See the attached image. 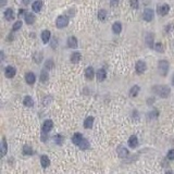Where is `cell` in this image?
I'll return each instance as SVG.
<instances>
[{
	"instance_id": "6da1fadb",
	"label": "cell",
	"mask_w": 174,
	"mask_h": 174,
	"mask_svg": "<svg viewBox=\"0 0 174 174\" xmlns=\"http://www.w3.org/2000/svg\"><path fill=\"white\" fill-rule=\"evenodd\" d=\"M153 93L156 95H158L161 98H166L169 97L170 93H171V89H170L169 86H165V85H158V86H155L153 88Z\"/></svg>"
},
{
	"instance_id": "7a4b0ae2",
	"label": "cell",
	"mask_w": 174,
	"mask_h": 174,
	"mask_svg": "<svg viewBox=\"0 0 174 174\" xmlns=\"http://www.w3.org/2000/svg\"><path fill=\"white\" fill-rule=\"evenodd\" d=\"M169 62L165 61V60H160L159 63H158V70H159V73L160 75L165 76L169 72Z\"/></svg>"
},
{
	"instance_id": "3957f363",
	"label": "cell",
	"mask_w": 174,
	"mask_h": 174,
	"mask_svg": "<svg viewBox=\"0 0 174 174\" xmlns=\"http://www.w3.org/2000/svg\"><path fill=\"white\" fill-rule=\"evenodd\" d=\"M69 24V19L65 15H60L58 17L57 21H56V25L58 28H63V27H67Z\"/></svg>"
},
{
	"instance_id": "277c9868",
	"label": "cell",
	"mask_w": 174,
	"mask_h": 174,
	"mask_svg": "<svg viewBox=\"0 0 174 174\" xmlns=\"http://www.w3.org/2000/svg\"><path fill=\"white\" fill-rule=\"evenodd\" d=\"M146 69H147V65H146V63L144 62V61H137L136 62L135 70H136V72L138 74H143L144 72L146 71Z\"/></svg>"
},
{
	"instance_id": "5b68a950",
	"label": "cell",
	"mask_w": 174,
	"mask_h": 174,
	"mask_svg": "<svg viewBox=\"0 0 174 174\" xmlns=\"http://www.w3.org/2000/svg\"><path fill=\"white\" fill-rule=\"evenodd\" d=\"M153 15H155V14H153V10L152 9H146L143 13V18L146 22H150V21L153 20Z\"/></svg>"
},
{
	"instance_id": "8992f818",
	"label": "cell",
	"mask_w": 174,
	"mask_h": 174,
	"mask_svg": "<svg viewBox=\"0 0 174 174\" xmlns=\"http://www.w3.org/2000/svg\"><path fill=\"white\" fill-rule=\"evenodd\" d=\"M52 126H54V122L51 120H47L44 122V124H43V132H45V133H48L50 132L51 129H52Z\"/></svg>"
},
{
	"instance_id": "52a82bcc",
	"label": "cell",
	"mask_w": 174,
	"mask_h": 174,
	"mask_svg": "<svg viewBox=\"0 0 174 174\" xmlns=\"http://www.w3.org/2000/svg\"><path fill=\"white\" fill-rule=\"evenodd\" d=\"M15 73H17V70L14 69L13 67H7L5 70V74L6 76L8 77V78H12V77H14V75H15Z\"/></svg>"
},
{
	"instance_id": "ba28073f",
	"label": "cell",
	"mask_w": 174,
	"mask_h": 174,
	"mask_svg": "<svg viewBox=\"0 0 174 174\" xmlns=\"http://www.w3.org/2000/svg\"><path fill=\"white\" fill-rule=\"evenodd\" d=\"M169 11H170V6L166 5V3H164V5H162L161 7L158 8V12H159V14H161L162 17L166 15V14L169 13Z\"/></svg>"
},
{
	"instance_id": "9c48e42d",
	"label": "cell",
	"mask_w": 174,
	"mask_h": 174,
	"mask_svg": "<svg viewBox=\"0 0 174 174\" xmlns=\"http://www.w3.org/2000/svg\"><path fill=\"white\" fill-rule=\"evenodd\" d=\"M25 80H26L27 84H34L36 80V76L35 74L33 73V72H28V73H26V75H25Z\"/></svg>"
},
{
	"instance_id": "30bf717a",
	"label": "cell",
	"mask_w": 174,
	"mask_h": 174,
	"mask_svg": "<svg viewBox=\"0 0 174 174\" xmlns=\"http://www.w3.org/2000/svg\"><path fill=\"white\" fill-rule=\"evenodd\" d=\"M116 152H118V155H119V157H120V158H126V157L129 156V150H127V149H126L125 147H123V146L118 147V150H116Z\"/></svg>"
},
{
	"instance_id": "8fae6325",
	"label": "cell",
	"mask_w": 174,
	"mask_h": 174,
	"mask_svg": "<svg viewBox=\"0 0 174 174\" xmlns=\"http://www.w3.org/2000/svg\"><path fill=\"white\" fill-rule=\"evenodd\" d=\"M85 76H86V78L87 80H93L95 76V71L94 69L91 67H88L86 70H85Z\"/></svg>"
},
{
	"instance_id": "7c38bea8",
	"label": "cell",
	"mask_w": 174,
	"mask_h": 174,
	"mask_svg": "<svg viewBox=\"0 0 174 174\" xmlns=\"http://www.w3.org/2000/svg\"><path fill=\"white\" fill-rule=\"evenodd\" d=\"M146 44L149 48H155V44H153V35L151 33H148L146 36Z\"/></svg>"
},
{
	"instance_id": "4fadbf2b",
	"label": "cell",
	"mask_w": 174,
	"mask_h": 174,
	"mask_svg": "<svg viewBox=\"0 0 174 174\" xmlns=\"http://www.w3.org/2000/svg\"><path fill=\"white\" fill-rule=\"evenodd\" d=\"M67 46L70 48H76L77 47V39H76V37H74V36L69 37L67 38Z\"/></svg>"
},
{
	"instance_id": "5bb4252c",
	"label": "cell",
	"mask_w": 174,
	"mask_h": 174,
	"mask_svg": "<svg viewBox=\"0 0 174 174\" xmlns=\"http://www.w3.org/2000/svg\"><path fill=\"white\" fill-rule=\"evenodd\" d=\"M106 76H107V73H106V71H105L103 69L98 70L97 73H96V77H97V80H98L99 82H102V80L106 78Z\"/></svg>"
},
{
	"instance_id": "9a60e30c",
	"label": "cell",
	"mask_w": 174,
	"mask_h": 174,
	"mask_svg": "<svg viewBox=\"0 0 174 174\" xmlns=\"http://www.w3.org/2000/svg\"><path fill=\"white\" fill-rule=\"evenodd\" d=\"M32 8H33V10L35 12H39L40 10H41V8H43V1L41 0H36L35 2H33Z\"/></svg>"
},
{
	"instance_id": "2e32d148",
	"label": "cell",
	"mask_w": 174,
	"mask_h": 174,
	"mask_svg": "<svg viewBox=\"0 0 174 174\" xmlns=\"http://www.w3.org/2000/svg\"><path fill=\"white\" fill-rule=\"evenodd\" d=\"M3 17L7 21H11V20H13L14 18V13H13V10L12 9H7L5 11V13H3Z\"/></svg>"
},
{
	"instance_id": "e0dca14e",
	"label": "cell",
	"mask_w": 174,
	"mask_h": 174,
	"mask_svg": "<svg viewBox=\"0 0 174 174\" xmlns=\"http://www.w3.org/2000/svg\"><path fill=\"white\" fill-rule=\"evenodd\" d=\"M129 145L131 148H135L137 145H138V139H137V137H136L135 135L131 136L129 138Z\"/></svg>"
},
{
	"instance_id": "ac0fdd59",
	"label": "cell",
	"mask_w": 174,
	"mask_h": 174,
	"mask_svg": "<svg viewBox=\"0 0 174 174\" xmlns=\"http://www.w3.org/2000/svg\"><path fill=\"white\" fill-rule=\"evenodd\" d=\"M50 37H51V34H50L49 31H44L41 33V40H43L44 44H47L49 41Z\"/></svg>"
},
{
	"instance_id": "d6986e66",
	"label": "cell",
	"mask_w": 174,
	"mask_h": 174,
	"mask_svg": "<svg viewBox=\"0 0 174 174\" xmlns=\"http://www.w3.org/2000/svg\"><path fill=\"white\" fill-rule=\"evenodd\" d=\"M83 136H82V134H80V133H76V134H74V136H73V138H72V142L75 144V145H80V143H82V140H83Z\"/></svg>"
},
{
	"instance_id": "ffe728a7",
	"label": "cell",
	"mask_w": 174,
	"mask_h": 174,
	"mask_svg": "<svg viewBox=\"0 0 174 174\" xmlns=\"http://www.w3.org/2000/svg\"><path fill=\"white\" fill-rule=\"evenodd\" d=\"M82 59V54L80 52H73L71 56V62L72 63H78Z\"/></svg>"
},
{
	"instance_id": "44dd1931",
	"label": "cell",
	"mask_w": 174,
	"mask_h": 174,
	"mask_svg": "<svg viewBox=\"0 0 174 174\" xmlns=\"http://www.w3.org/2000/svg\"><path fill=\"white\" fill-rule=\"evenodd\" d=\"M35 20H36L35 15L33 13L25 14V23H26V24H30V25H31V24H33V23L35 22Z\"/></svg>"
},
{
	"instance_id": "7402d4cb",
	"label": "cell",
	"mask_w": 174,
	"mask_h": 174,
	"mask_svg": "<svg viewBox=\"0 0 174 174\" xmlns=\"http://www.w3.org/2000/svg\"><path fill=\"white\" fill-rule=\"evenodd\" d=\"M94 124V118L93 116H88L86 120L84 121V126L85 129H91Z\"/></svg>"
},
{
	"instance_id": "603a6c76",
	"label": "cell",
	"mask_w": 174,
	"mask_h": 174,
	"mask_svg": "<svg viewBox=\"0 0 174 174\" xmlns=\"http://www.w3.org/2000/svg\"><path fill=\"white\" fill-rule=\"evenodd\" d=\"M23 103L26 107H33L34 106V100H33V98H32L31 96H26V97H24V99H23Z\"/></svg>"
},
{
	"instance_id": "cb8c5ba5",
	"label": "cell",
	"mask_w": 174,
	"mask_h": 174,
	"mask_svg": "<svg viewBox=\"0 0 174 174\" xmlns=\"http://www.w3.org/2000/svg\"><path fill=\"white\" fill-rule=\"evenodd\" d=\"M112 31L114 34H120L122 32V25H121L120 22H116L113 25H112Z\"/></svg>"
},
{
	"instance_id": "d4e9b609",
	"label": "cell",
	"mask_w": 174,
	"mask_h": 174,
	"mask_svg": "<svg viewBox=\"0 0 174 174\" xmlns=\"http://www.w3.org/2000/svg\"><path fill=\"white\" fill-rule=\"evenodd\" d=\"M40 162H41V166H43V168H47V166H49L50 164V160L47 156H41Z\"/></svg>"
},
{
	"instance_id": "484cf974",
	"label": "cell",
	"mask_w": 174,
	"mask_h": 174,
	"mask_svg": "<svg viewBox=\"0 0 174 174\" xmlns=\"http://www.w3.org/2000/svg\"><path fill=\"white\" fill-rule=\"evenodd\" d=\"M139 86H137V85H135V86H133L132 88H131V90H129V96L131 97H136L137 96V94L139 93Z\"/></svg>"
},
{
	"instance_id": "4316f807",
	"label": "cell",
	"mask_w": 174,
	"mask_h": 174,
	"mask_svg": "<svg viewBox=\"0 0 174 174\" xmlns=\"http://www.w3.org/2000/svg\"><path fill=\"white\" fill-rule=\"evenodd\" d=\"M48 78H49V75H48V72L47 71H41V73H40V80L43 82V83H46L47 80H48Z\"/></svg>"
},
{
	"instance_id": "83f0119b",
	"label": "cell",
	"mask_w": 174,
	"mask_h": 174,
	"mask_svg": "<svg viewBox=\"0 0 174 174\" xmlns=\"http://www.w3.org/2000/svg\"><path fill=\"white\" fill-rule=\"evenodd\" d=\"M106 18H107V12H106V10L100 9L98 11V19L100 21H105Z\"/></svg>"
},
{
	"instance_id": "f1b7e54d",
	"label": "cell",
	"mask_w": 174,
	"mask_h": 174,
	"mask_svg": "<svg viewBox=\"0 0 174 174\" xmlns=\"http://www.w3.org/2000/svg\"><path fill=\"white\" fill-rule=\"evenodd\" d=\"M7 149H8L7 142H6V139L3 138L2 139V144H1V153H2V156H5L6 153H7Z\"/></svg>"
},
{
	"instance_id": "f546056e",
	"label": "cell",
	"mask_w": 174,
	"mask_h": 174,
	"mask_svg": "<svg viewBox=\"0 0 174 174\" xmlns=\"http://www.w3.org/2000/svg\"><path fill=\"white\" fill-rule=\"evenodd\" d=\"M78 147H80V149H84V150H85V149L89 148V143H88L86 139H83V140H82V143L78 145Z\"/></svg>"
},
{
	"instance_id": "4dcf8cb0",
	"label": "cell",
	"mask_w": 174,
	"mask_h": 174,
	"mask_svg": "<svg viewBox=\"0 0 174 174\" xmlns=\"http://www.w3.org/2000/svg\"><path fill=\"white\" fill-rule=\"evenodd\" d=\"M54 61L52 60H47L45 62V67L47 69V70H51V69H54Z\"/></svg>"
},
{
	"instance_id": "1f68e13d",
	"label": "cell",
	"mask_w": 174,
	"mask_h": 174,
	"mask_svg": "<svg viewBox=\"0 0 174 174\" xmlns=\"http://www.w3.org/2000/svg\"><path fill=\"white\" fill-rule=\"evenodd\" d=\"M23 152H24V155H33V149L28 145H26L23 147Z\"/></svg>"
},
{
	"instance_id": "d6a6232c",
	"label": "cell",
	"mask_w": 174,
	"mask_h": 174,
	"mask_svg": "<svg viewBox=\"0 0 174 174\" xmlns=\"http://www.w3.org/2000/svg\"><path fill=\"white\" fill-rule=\"evenodd\" d=\"M54 143L56 144H58V145H61V144L63 143V137L61 136V135H56L54 137Z\"/></svg>"
},
{
	"instance_id": "836d02e7",
	"label": "cell",
	"mask_w": 174,
	"mask_h": 174,
	"mask_svg": "<svg viewBox=\"0 0 174 174\" xmlns=\"http://www.w3.org/2000/svg\"><path fill=\"white\" fill-rule=\"evenodd\" d=\"M21 27H22V22H21V21H17V22L13 24V26H12V31L13 32L18 31Z\"/></svg>"
},
{
	"instance_id": "e575fe53",
	"label": "cell",
	"mask_w": 174,
	"mask_h": 174,
	"mask_svg": "<svg viewBox=\"0 0 174 174\" xmlns=\"http://www.w3.org/2000/svg\"><path fill=\"white\" fill-rule=\"evenodd\" d=\"M129 5L131 7L133 8V9H138L139 7V3H138V0H129Z\"/></svg>"
},
{
	"instance_id": "d590c367",
	"label": "cell",
	"mask_w": 174,
	"mask_h": 174,
	"mask_svg": "<svg viewBox=\"0 0 174 174\" xmlns=\"http://www.w3.org/2000/svg\"><path fill=\"white\" fill-rule=\"evenodd\" d=\"M155 49H156L157 51H159V52H163L164 48H163V45H162L161 43H158V44L155 45Z\"/></svg>"
},
{
	"instance_id": "8d00e7d4",
	"label": "cell",
	"mask_w": 174,
	"mask_h": 174,
	"mask_svg": "<svg viewBox=\"0 0 174 174\" xmlns=\"http://www.w3.org/2000/svg\"><path fill=\"white\" fill-rule=\"evenodd\" d=\"M166 157H168V159H169V160H174V149H171V150H169V152H168Z\"/></svg>"
},
{
	"instance_id": "74e56055",
	"label": "cell",
	"mask_w": 174,
	"mask_h": 174,
	"mask_svg": "<svg viewBox=\"0 0 174 174\" xmlns=\"http://www.w3.org/2000/svg\"><path fill=\"white\" fill-rule=\"evenodd\" d=\"M119 5V0H110V6L111 7H116Z\"/></svg>"
},
{
	"instance_id": "f35d334b",
	"label": "cell",
	"mask_w": 174,
	"mask_h": 174,
	"mask_svg": "<svg viewBox=\"0 0 174 174\" xmlns=\"http://www.w3.org/2000/svg\"><path fill=\"white\" fill-rule=\"evenodd\" d=\"M22 2L24 3V5H28V3H31L32 2V0H22Z\"/></svg>"
},
{
	"instance_id": "ab89813d",
	"label": "cell",
	"mask_w": 174,
	"mask_h": 174,
	"mask_svg": "<svg viewBox=\"0 0 174 174\" xmlns=\"http://www.w3.org/2000/svg\"><path fill=\"white\" fill-rule=\"evenodd\" d=\"M6 5V0H1V6H5Z\"/></svg>"
},
{
	"instance_id": "60d3db41",
	"label": "cell",
	"mask_w": 174,
	"mask_h": 174,
	"mask_svg": "<svg viewBox=\"0 0 174 174\" xmlns=\"http://www.w3.org/2000/svg\"><path fill=\"white\" fill-rule=\"evenodd\" d=\"M165 174H173V173H172L171 171H168V172H165Z\"/></svg>"
},
{
	"instance_id": "b9f144b4",
	"label": "cell",
	"mask_w": 174,
	"mask_h": 174,
	"mask_svg": "<svg viewBox=\"0 0 174 174\" xmlns=\"http://www.w3.org/2000/svg\"><path fill=\"white\" fill-rule=\"evenodd\" d=\"M172 84L174 85V75H173V77H172Z\"/></svg>"
}]
</instances>
